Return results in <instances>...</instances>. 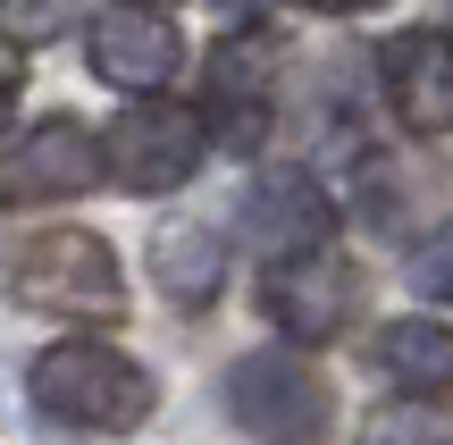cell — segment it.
<instances>
[{
  "label": "cell",
  "mask_w": 453,
  "mask_h": 445,
  "mask_svg": "<svg viewBox=\"0 0 453 445\" xmlns=\"http://www.w3.org/2000/svg\"><path fill=\"white\" fill-rule=\"evenodd\" d=\"M411 286H420L428 303H453V219L428 235L420 252H411Z\"/></svg>",
  "instance_id": "cell-14"
},
{
  "label": "cell",
  "mask_w": 453,
  "mask_h": 445,
  "mask_svg": "<svg viewBox=\"0 0 453 445\" xmlns=\"http://www.w3.org/2000/svg\"><path fill=\"white\" fill-rule=\"evenodd\" d=\"M151 269H160V295L185 303V311H202V303L219 295V235L194 227V219H177V227H160V244H151Z\"/></svg>",
  "instance_id": "cell-12"
},
{
  "label": "cell",
  "mask_w": 453,
  "mask_h": 445,
  "mask_svg": "<svg viewBox=\"0 0 453 445\" xmlns=\"http://www.w3.org/2000/svg\"><path fill=\"white\" fill-rule=\"evenodd\" d=\"M9 295L26 311L50 319H118L127 311V278H118V252L84 227H50L26 244V261L9 269Z\"/></svg>",
  "instance_id": "cell-2"
},
{
  "label": "cell",
  "mask_w": 453,
  "mask_h": 445,
  "mask_svg": "<svg viewBox=\"0 0 453 445\" xmlns=\"http://www.w3.org/2000/svg\"><path fill=\"white\" fill-rule=\"evenodd\" d=\"M378 370L403 395H437V387H453V328H437V319H387L378 328Z\"/></svg>",
  "instance_id": "cell-11"
},
{
  "label": "cell",
  "mask_w": 453,
  "mask_h": 445,
  "mask_svg": "<svg viewBox=\"0 0 453 445\" xmlns=\"http://www.w3.org/2000/svg\"><path fill=\"white\" fill-rule=\"evenodd\" d=\"M387 101L403 127L445 134L453 127V34L420 26V34H395L387 42Z\"/></svg>",
  "instance_id": "cell-9"
},
{
  "label": "cell",
  "mask_w": 453,
  "mask_h": 445,
  "mask_svg": "<svg viewBox=\"0 0 453 445\" xmlns=\"http://www.w3.org/2000/svg\"><path fill=\"white\" fill-rule=\"evenodd\" d=\"M17 93H26V59H17V50L0 42V127H9V110H17Z\"/></svg>",
  "instance_id": "cell-15"
},
{
  "label": "cell",
  "mask_w": 453,
  "mask_h": 445,
  "mask_svg": "<svg viewBox=\"0 0 453 445\" xmlns=\"http://www.w3.org/2000/svg\"><path fill=\"white\" fill-rule=\"evenodd\" d=\"M361 445H453V412L428 395H395L361 420Z\"/></svg>",
  "instance_id": "cell-13"
},
{
  "label": "cell",
  "mask_w": 453,
  "mask_h": 445,
  "mask_svg": "<svg viewBox=\"0 0 453 445\" xmlns=\"http://www.w3.org/2000/svg\"><path fill=\"white\" fill-rule=\"evenodd\" d=\"M226 395H235V420L260 445H319V429H327V387L311 379L294 353H252V362H235Z\"/></svg>",
  "instance_id": "cell-4"
},
{
  "label": "cell",
  "mask_w": 453,
  "mask_h": 445,
  "mask_svg": "<svg viewBox=\"0 0 453 445\" xmlns=\"http://www.w3.org/2000/svg\"><path fill=\"white\" fill-rule=\"evenodd\" d=\"M34 403L67 429H93V437H118L134 420H151V370L127 362L118 345L101 336H67L34 362Z\"/></svg>",
  "instance_id": "cell-1"
},
{
  "label": "cell",
  "mask_w": 453,
  "mask_h": 445,
  "mask_svg": "<svg viewBox=\"0 0 453 445\" xmlns=\"http://www.w3.org/2000/svg\"><path fill=\"white\" fill-rule=\"evenodd\" d=\"M269 319L294 336V345H327V336L353 319V269L336 252H303V261H277L269 286H260Z\"/></svg>",
  "instance_id": "cell-7"
},
{
  "label": "cell",
  "mask_w": 453,
  "mask_h": 445,
  "mask_svg": "<svg viewBox=\"0 0 453 445\" xmlns=\"http://www.w3.org/2000/svg\"><path fill=\"white\" fill-rule=\"evenodd\" d=\"M185 67V34L160 9H101L93 17V76L118 93H160Z\"/></svg>",
  "instance_id": "cell-6"
},
{
  "label": "cell",
  "mask_w": 453,
  "mask_h": 445,
  "mask_svg": "<svg viewBox=\"0 0 453 445\" xmlns=\"http://www.w3.org/2000/svg\"><path fill=\"white\" fill-rule=\"evenodd\" d=\"M202 127H219L226 151H252L260 134H269V50L260 42H219L211 59V118Z\"/></svg>",
  "instance_id": "cell-10"
},
{
  "label": "cell",
  "mask_w": 453,
  "mask_h": 445,
  "mask_svg": "<svg viewBox=\"0 0 453 445\" xmlns=\"http://www.w3.org/2000/svg\"><path fill=\"white\" fill-rule=\"evenodd\" d=\"M327 227H336L327 194H319L311 177H294V168L260 177V185H252V202H243V235H252L269 261H303V252H327Z\"/></svg>",
  "instance_id": "cell-8"
},
{
  "label": "cell",
  "mask_w": 453,
  "mask_h": 445,
  "mask_svg": "<svg viewBox=\"0 0 453 445\" xmlns=\"http://www.w3.org/2000/svg\"><path fill=\"white\" fill-rule=\"evenodd\" d=\"M101 185V143L76 127V118H42L9 143L0 160V194L9 202H67V194H93Z\"/></svg>",
  "instance_id": "cell-5"
},
{
  "label": "cell",
  "mask_w": 453,
  "mask_h": 445,
  "mask_svg": "<svg viewBox=\"0 0 453 445\" xmlns=\"http://www.w3.org/2000/svg\"><path fill=\"white\" fill-rule=\"evenodd\" d=\"M202 118L194 110H168V101H134L127 118H110L101 134V177L127 185V194H177L185 177L202 168Z\"/></svg>",
  "instance_id": "cell-3"
}]
</instances>
